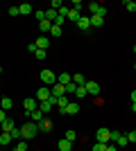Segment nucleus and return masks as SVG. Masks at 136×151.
Here are the masks:
<instances>
[{
  "mask_svg": "<svg viewBox=\"0 0 136 151\" xmlns=\"http://www.w3.org/2000/svg\"><path fill=\"white\" fill-rule=\"evenodd\" d=\"M36 133H39V124L36 122H27V124L20 126V140H25V142H30Z\"/></svg>",
  "mask_w": 136,
  "mask_h": 151,
  "instance_id": "f257e3e1",
  "label": "nucleus"
},
{
  "mask_svg": "<svg viewBox=\"0 0 136 151\" xmlns=\"http://www.w3.org/2000/svg\"><path fill=\"white\" fill-rule=\"evenodd\" d=\"M39 77H41V81H43L45 86H50V88L57 83V75H55L52 70H41V75H39Z\"/></svg>",
  "mask_w": 136,
  "mask_h": 151,
  "instance_id": "f03ea898",
  "label": "nucleus"
},
{
  "mask_svg": "<svg viewBox=\"0 0 136 151\" xmlns=\"http://www.w3.org/2000/svg\"><path fill=\"white\" fill-rule=\"evenodd\" d=\"M109 140H111V131H109V129H97V131H95V142L107 145Z\"/></svg>",
  "mask_w": 136,
  "mask_h": 151,
  "instance_id": "7ed1b4c3",
  "label": "nucleus"
},
{
  "mask_svg": "<svg viewBox=\"0 0 136 151\" xmlns=\"http://www.w3.org/2000/svg\"><path fill=\"white\" fill-rule=\"evenodd\" d=\"M89 12H91V16H102V18H104L107 9H104L102 5H97V2H91V5H89Z\"/></svg>",
  "mask_w": 136,
  "mask_h": 151,
  "instance_id": "20e7f679",
  "label": "nucleus"
},
{
  "mask_svg": "<svg viewBox=\"0 0 136 151\" xmlns=\"http://www.w3.org/2000/svg\"><path fill=\"white\" fill-rule=\"evenodd\" d=\"M50 97H52V93H50V88H48V86H43V88L36 90V101H48Z\"/></svg>",
  "mask_w": 136,
  "mask_h": 151,
  "instance_id": "39448f33",
  "label": "nucleus"
},
{
  "mask_svg": "<svg viewBox=\"0 0 136 151\" xmlns=\"http://www.w3.org/2000/svg\"><path fill=\"white\" fill-rule=\"evenodd\" d=\"M84 88H86V93L93 95V97H95V95H100V83H97V81H86Z\"/></svg>",
  "mask_w": 136,
  "mask_h": 151,
  "instance_id": "423d86ee",
  "label": "nucleus"
},
{
  "mask_svg": "<svg viewBox=\"0 0 136 151\" xmlns=\"http://www.w3.org/2000/svg\"><path fill=\"white\" fill-rule=\"evenodd\" d=\"M23 106H25L27 113H32V111H36V97H25V101H23Z\"/></svg>",
  "mask_w": 136,
  "mask_h": 151,
  "instance_id": "0eeeda50",
  "label": "nucleus"
},
{
  "mask_svg": "<svg viewBox=\"0 0 136 151\" xmlns=\"http://www.w3.org/2000/svg\"><path fill=\"white\" fill-rule=\"evenodd\" d=\"M68 113H71V115L79 113V104H77V101H68V106L61 111V115H68Z\"/></svg>",
  "mask_w": 136,
  "mask_h": 151,
  "instance_id": "6e6552de",
  "label": "nucleus"
},
{
  "mask_svg": "<svg viewBox=\"0 0 136 151\" xmlns=\"http://www.w3.org/2000/svg\"><path fill=\"white\" fill-rule=\"evenodd\" d=\"M50 93L52 95H55V97H64V95H66V86H61V83H55V86H52V88H50Z\"/></svg>",
  "mask_w": 136,
  "mask_h": 151,
  "instance_id": "1a4fd4ad",
  "label": "nucleus"
},
{
  "mask_svg": "<svg viewBox=\"0 0 136 151\" xmlns=\"http://www.w3.org/2000/svg\"><path fill=\"white\" fill-rule=\"evenodd\" d=\"M34 43H36V47H39V50H48V47H50V38H48V36H39Z\"/></svg>",
  "mask_w": 136,
  "mask_h": 151,
  "instance_id": "9d476101",
  "label": "nucleus"
},
{
  "mask_svg": "<svg viewBox=\"0 0 136 151\" xmlns=\"http://www.w3.org/2000/svg\"><path fill=\"white\" fill-rule=\"evenodd\" d=\"M52 25H55V23H50L48 18H45V20H41V23H39V29H41V34L45 36V34H48V32L52 29Z\"/></svg>",
  "mask_w": 136,
  "mask_h": 151,
  "instance_id": "9b49d317",
  "label": "nucleus"
},
{
  "mask_svg": "<svg viewBox=\"0 0 136 151\" xmlns=\"http://www.w3.org/2000/svg\"><path fill=\"white\" fill-rule=\"evenodd\" d=\"M57 81L61 83V86H68V83L73 81V75H68V72H61V75H57Z\"/></svg>",
  "mask_w": 136,
  "mask_h": 151,
  "instance_id": "f8f14e48",
  "label": "nucleus"
},
{
  "mask_svg": "<svg viewBox=\"0 0 136 151\" xmlns=\"http://www.w3.org/2000/svg\"><path fill=\"white\" fill-rule=\"evenodd\" d=\"M79 18H82L79 9H71V12H68V18H66V20H71V23H79Z\"/></svg>",
  "mask_w": 136,
  "mask_h": 151,
  "instance_id": "ddd939ff",
  "label": "nucleus"
},
{
  "mask_svg": "<svg viewBox=\"0 0 136 151\" xmlns=\"http://www.w3.org/2000/svg\"><path fill=\"white\" fill-rule=\"evenodd\" d=\"M57 149L59 151H71L73 149V142H68V140L64 138V140H59V142H57Z\"/></svg>",
  "mask_w": 136,
  "mask_h": 151,
  "instance_id": "4468645a",
  "label": "nucleus"
},
{
  "mask_svg": "<svg viewBox=\"0 0 136 151\" xmlns=\"http://www.w3.org/2000/svg\"><path fill=\"white\" fill-rule=\"evenodd\" d=\"M77 27L86 32V29L91 27V16H82V18H79V23H77Z\"/></svg>",
  "mask_w": 136,
  "mask_h": 151,
  "instance_id": "2eb2a0df",
  "label": "nucleus"
},
{
  "mask_svg": "<svg viewBox=\"0 0 136 151\" xmlns=\"http://www.w3.org/2000/svg\"><path fill=\"white\" fill-rule=\"evenodd\" d=\"M12 106H14V99H12V97H2V99H0V108H2V111H9Z\"/></svg>",
  "mask_w": 136,
  "mask_h": 151,
  "instance_id": "dca6fc26",
  "label": "nucleus"
},
{
  "mask_svg": "<svg viewBox=\"0 0 136 151\" xmlns=\"http://www.w3.org/2000/svg\"><path fill=\"white\" fill-rule=\"evenodd\" d=\"M25 115H30V117H32V120L36 122V124H39V122L43 120V113H41L39 108H36V111H32V113H27V111H25Z\"/></svg>",
  "mask_w": 136,
  "mask_h": 151,
  "instance_id": "f3484780",
  "label": "nucleus"
},
{
  "mask_svg": "<svg viewBox=\"0 0 136 151\" xmlns=\"http://www.w3.org/2000/svg\"><path fill=\"white\" fill-rule=\"evenodd\" d=\"M0 129H2V133H9V131L14 129V120H9V117H7V120L0 124Z\"/></svg>",
  "mask_w": 136,
  "mask_h": 151,
  "instance_id": "a211bd4d",
  "label": "nucleus"
},
{
  "mask_svg": "<svg viewBox=\"0 0 136 151\" xmlns=\"http://www.w3.org/2000/svg\"><path fill=\"white\" fill-rule=\"evenodd\" d=\"M73 83L75 86H86V77L84 75H73Z\"/></svg>",
  "mask_w": 136,
  "mask_h": 151,
  "instance_id": "6ab92c4d",
  "label": "nucleus"
},
{
  "mask_svg": "<svg viewBox=\"0 0 136 151\" xmlns=\"http://www.w3.org/2000/svg\"><path fill=\"white\" fill-rule=\"evenodd\" d=\"M12 133H2V131H0V145H2V147H5V145H9V142H12Z\"/></svg>",
  "mask_w": 136,
  "mask_h": 151,
  "instance_id": "aec40b11",
  "label": "nucleus"
},
{
  "mask_svg": "<svg viewBox=\"0 0 136 151\" xmlns=\"http://www.w3.org/2000/svg\"><path fill=\"white\" fill-rule=\"evenodd\" d=\"M39 131H52V122L50 120H41L39 122Z\"/></svg>",
  "mask_w": 136,
  "mask_h": 151,
  "instance_id": "412c9836",
  "label": "nucleus"
},
{
  "mask_svg": "<svg viewBox=\"0 0 136 151\" xmlns=\"http://www.w3.org/2000/svg\"><path fill=\"white\" fill-rule=\"evenodd\" d=\"M57 106H59V111H64V108L68 106V95H64V97H57Z\"/></svg>",
  "mask_w": 136,
  "mask_h": 151,
  "instance_id": "4be33fe9",
  "label": "nucleus"
},
{
  "mask_svg": "<svg viewBox=\"0 0 136 151\" xmlns=\"http://www.w3.org/2000/svg\"><path fill=\"white\" fill-rule=\"evenodd\" d=\"M102 23H104L102 16H91V27H100Z\"/></svg>",
  "mask_w": 136,
  "mask_h": 151,
  "instance_id": "5701e85b",
  "label": "nucleus"
},
{
  "mask_svg": "<svg viewBox=\"0 0 136 151\" xmlns=\"http://www.w3.org/2000/svg\"><path fill=\"white\" fill-rule=\"evenodd\" d=\"M123 7L127 9V12H136V2H134V0H125Z\"/></svg>",
  "mask_w": 136,
  "mask_h": 151,
  "instance_id": "b1692460",
  "label": "nucleus"
},
{
  "mask_svg": "<svg viewBox=\"0 0 136 151\" xmlns=\"http://www.w3.org/2000/svg\"><path fill=\"white\" fill-rule=\"evenodd\" d=\"M18 9H20V14H32V5H30V2H23V5H18Z\"/></svg>",
  "mask_w": 136,
  "mask_h": 151,
  "instance_id": "393cba45",
  "label": "nucleus"
},
{
  "mask_svg": "<svg viewBox=\"0 0 136 151\" xmlns=\"http://www.w3.org/2000/svg\"><path fill=\"white\" fill-rule=\"evenodd\" d=\"M45 18L50 20V23H55V20H57V12H55V9H48V12H45Z\"/></svg>",
  "mask_w": 136,
  "mask_h": 151,
  "instance_id": "a878e982",
  "label": "nucleus"
},
{
  "mask_svg": "<svg viewBox=\"0 0 136 151\" xmlns=\"http://www.w3.org/2000/svg\"><path fill=\"white\" fill-rule=\"evenodd\" d=\"M66 140H68V142H75V140H77V133L75 131H71V129H68V131H66V135H64Z\"/></svg>",
  "mask_w": 136,
  "mask_h": 151,
  "instance_id": "bb28decb",
  "label": "nucleus"
},
{
  "mask_svg": "<svg viewBox=\"0 0 136 151\" xmlns=\"http://www.w3.org/2000/svg\"><path fill=\"white\" fill-rule=\"evenodd\" d=\"M50 36L59 38V36H61V27H59V25H52V29H50Z\"/></svg>",
  "mask_w": 136,
  "mask_h": 151,
  "instance_id": "cd10ccee",
  "label": "nucleus"
},
{
  "mask_svg": "<svg viewBox=\"0 0 136 151\" xmlns=\"http://www.w3.org/2000/svg\"><path fill=\"white\" fill-rule=\"evenodd\" d=\"M75 93H77V86H75V83H68V86H66V95H75Z\"/></svg>",
  "mask_w": 136,
  "mask_h": 151,
  "instance_id": "c85d7f7f",
  "label": "nucleus"
},
{
  "mask_svg": "<svg viewBox=\"0 0 136 151\" xmlns=\"http://www.w3.org/2000/svg\"><path fill=\"white\" fill-rule=\"evenodd\" d=\"M61 7H64V5H61V0H52V2H50V9H55V12H59Z\"/></svg>",
  "mask_w": 136,
  "mask_h": 151,
  "instance_id": "c756f323",
  "label": "nucleus"
},
{
  "mask_svg": "<svg viewBox=\"0 0 136 151\" xmlns=\"http://www.w3.org/2000/svg\"><path fill=\"white\" fill-rule=\"evenodd\" d=\"M34 16H36V20H39V23H41V20H45V12H43V9H36V12H34Z\"/></svg>",
  "mask_w": 136,
  "mask_h": 151,
  "instance_id": "7c9ffc66",
  "label": "nucleus"
},
{
  "mask_svg": "<svg viewBox=\"0 0 136 151\" xmlns=\"http://www.w3.org/2000/svg\"><path fill=\"white\" fill-rule=\"evenodd\" d=\"M16 151H27V142H25V140H18V145H16Z\"/></svg>",
  "mask_w": 136,
  "mask_h": 151,
  "instance_id": "2f4dec72",
  "label": "nucleus"
},
{
  "mask_svg": "<svg viewBox=\"0 0 136 151\" xmlns=\"http://www.w3.org/2000/svg\"><path fill=\"white\" fill-rule=\"evenodd\" d=\"M9 133H12V138H14V140H20V129H16V126H14Z\"/></svg>",
  "mask_w": 136,
  "mask_h": 151,
  "instance_id": "473e14b6",
  "label": "nucleus"
},
{
  "mask_svg": "<svg viewBox=\"0 0 136 151\" xmlns=\"http://www.w3.org/2000/svg\"><path fill=\"white\" fill-rule=\"evenodd\" d=\"M75 95H77V97H86L89 93H86V88H84V86H77V93H75Z\"/></svg>",
  "mask_w": 136,
  "mask_h": 151,
  "instance_id": "72a5a7b5",
  "label": "nucleus"
},
{
  "mask_svg": "<svg viewBox=\"0 0 136 151\" xmlns=\"http://www.w3.org/2000/svg\"><path fill=\"white\" fill-rule=\"evenodd\" d=\"M9 16H14V18L20 16V9H18V7H9Z\"/></svg>",
  "mask_w": 136,
  "mask_h": 151,
  "instance_id": "f704fd0d",
  "label": "nucleus"
},
{
  "mask_svg": "<svg viewBox=\"0 0 136 151\" xmlns=\"http://www.w3.org/2000/svg\"><path fill=\"white\" fill-rule=\"evenodd\" d=\"M93 151H107V145H100V142H95V145H93Z\"/></svg>",
  "mask_w": 136,
  "mask_h": 151,
  "instance_id": "c9c22d12",
  "label": "nucleus"
},
{
  "mask_svg": "<svg viewBox=\"0 0 136 151\" xmlns=\"http://www.w3.org/2000/svg\"><path fill=\"white\" fill-rule=\"evenodd\" d=\"M45 54H48L45 50H36V52H34V57H36V59H45Z\"/></svg>",
  "mask_w": 136,
  "mask_h": 151,
  "instance_id": "e433bc0d",
  "label": "nucleus"
},
{
  "mask_svg": "<svg viewBox=\"0 0 136 151\" xmlns=\"http://www.w3.org/2000/svg\"><path fill=\"white\" fill-rule=\"evenodd\" d=\"M127 140H129V142H136V131H129V133H127Z\"/></svg>",
  "mask_w": 136,
  "mask_h": 151,
  "instance_id": "4c0bfd02",
  "label": "nucleus"
},
{
  "mask_svg": "<svg viewBox=\"0 0 136 151\" xmlns=\"http://www.w3.org/2000/svg\"><path fill=\"white\" fill-rule=\"evenodd\" d=\"M5 120H7V111H2V108H0V124H2Z\"/></svg>",
  "mask_w": 136,
  "mask_h": 151,
  "instance_id": "58836bf2",
  "label": "nucleus"
},
{
  "mask_svg": "<svg viewBox=\"0 0 136 151\" xmlns=\"http://www.w3.org/2000/svg\"><path fill=\"white\" fill-rule=\"evenodd\" d=\"M64 23H66V18H61V16H57V20H55V25H59V27H61V25H64Z\"/></svg>",
  "mask_w": 136,
  "mask_h": 151,
  "instance_id": "ea45409f",
  "label": "nucleus"
},
{
  "mask_svg": "<svg viewBox=\"0 0 136 151\" xmlns=\"http://www.w3.org/2000/svg\"><path fill=\"white\" fill-rule=\"evenodd\" d=\"M27 50H30V52H32V54H34V52L39 50V47H36V43H30V45H27Z\"/></svg>",
  "mask_w": 136,
  "mask_h": 151,
  "instance_id": "a19ab883",
  "label": "nucleus"
},
{
  "mask_svg": "<svg viewBox=\"0 0 136 151\" xmlns=\"http://www.w3.org/2000/svg\"><path fill=\"white\" fill-rule=\"evenodd\" d=\"M73 9H82V2H79V0H73Z\"/></svg>",
  "mask_w": 136,
  "mask_h": 151,
  "instance_id": "79ce46f5",
  "label": "nucleus"
},
{
  "mask_svg": "<svg viewBox=\"0 0 136 151\" xmlns=\"http://www.w3.org/2000/svg\"><path fill=\"white\" fill-rule=\"evenodd\" d=\"M107 151H118V147L116 145H107Z\"/></svg>",
  "mask_w": 136,
  "mask_h": 151,
  "instance_id": "37998d69",
  "label": "nucleus"
},
{
  "mask_svg": "<svg viewBox=\"0 0 136 151\" xmlns=\"http://www.w3.org/2000/svg\"><path fill=\"white\" fill-rule=\"evenodd\" d=\"M129 97H132V104H136V90H132V95H129Z\"/></svg>",
  "mask_w": 136,
  "mask_h": 151,
  "instance_id": "c03bdc74",
  "label": "nucleus"
},
{
  "mask_svg": "<svg viewBox=\"0 0 136 151\" xmlns=\"http://www.w3.org/2000/svg\"><path fill=\"white\" fill-rule=\"evenodd\" d=\"M132 111H134V113H136V104H132Z\"/></svg>",
  "mask_w": 136,
  "mask_h": 151,
  "instance_id": "a18cd8bd",
  "label": "nucleus"
},
{
  "mask_svg": "<svg viewBox=\"0 0 136 151\" xmlns=\"http://www.w3.org/2000/svg\"><path fill=\"white\" fill-rule=\"evenodd\" d=\"M0 75H2V68H0Z\"/></svg>",
  "mask_w": 136,
  "mask_h": 151,
  "instance_id": "49530a36",
  "label": "nucleus"
},
{
  "mask_svg": "<svg viewBox=\"0 0 136 151\" xmlns=\"http://www.w3.org/2000/svg\"><path fill=\"white\" fill-rule=\"evenodd\" d=\"M134 52H136V45H134Z\"/></svg>",
  "mask_w": 136,
  "mask_h": 151,
  "instance_id": "de8ad7c7",
  "label": "nucleus"
},
{
  "mask_svg": "<svg viewBox=\"0 0 136 151\" xmlns=\"http://www.w3.org/2000/svg\"><path fill=\"white\" fill-rule=\"evenodd\" d=\"M134 70H136V65H134Z\"/></svg>",
  "mask_w": 136,
  "mask_h": 151,
  "instance_id": "09e8293b",
  "label": "nucleus"
}]
</instances>
